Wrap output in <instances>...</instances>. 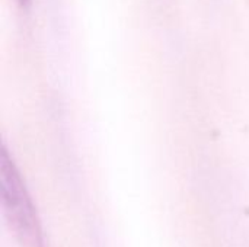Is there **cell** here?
Here are the masks:
<instances>
[{
  "label": "cell",
  "mask_w": 249,
  "mask_h": 247,
  "mask_svg": "<svg viewBox=\"0 0 249 247\" xmlns=\"http://www.w3.org/2000/svg\"><path fill=\"white\" fill-rule=\"evenodd\" d=\"M0 181L4 214L18 242L22 247H44L35 207L4 146L0 153Z\"/></svg>",
  "instance_id": "1"
},
{
  "label": "cell",
  "mask_w": 249,
  "mask_h": 247,
  "mask_svg": "<svg viewBox=\"0 0 249 247\" xmlns=\"http://www.w3.org/2000/svg\"><path fill=\"white\" fill-rule=\"evenodd\" d=\"M18 1H19L22 6H25V4H28V3H29V0H18Z\"/></svg>",
  "instance_id": "2"
}]
</instances>
